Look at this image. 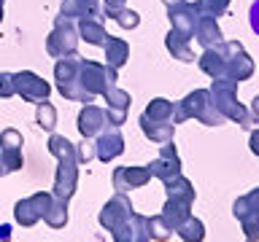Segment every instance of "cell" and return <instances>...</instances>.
<instances>
[{
    "instance_id": "obj_1",
    "label": "cell",
    "mask_w": 259,
    "mask_h": 242,
    "mask_svg": "<svg viewBox=\"0 0 259 242\" xmlns=\"http://www.w3.org/2000/svg\"><path fill=\"white\" fill-rule=\"evenodd\" d=\"M208 92H210V100H213L216 110L222 113L227 121H238V127H243V129H254V124H259V118L254 113L238 102V81L213 78V84H210Z\"/></svg>"
},
{
    "instance_id": "obj_2",
    "label": "cell",
    "mask_w": 259,
    "mask_h": 242,
    "mask_svg": "<svg viewBox=\"0 0 259 242\" xmlns=\"http://www.w3.org/2000/svg\"><path fill=\"white\" fill-rule=\"evenodd\" d=\"M189 118H197L200 124H205V127L227 124V118L216 110L208 89H194V92H189L184 100L176 102V124H184V121H189Z\"/></svg>"
},
{
    "instance_id": "obj_3",
    "label": "cell",
    "mask_w": 259,
    "mask_h": 242,
    "mask_svg": "<svg viewBox=\"0 0 259 242\" xmlns=\"http://www.w3.org/2000/svg\"><path fill=\"white\" fill-rule=\"evenodd\" d=\"M81 56H60L54 65V81H57V92L70 102H95V97L81 86Z\"/></svg>"
},
{
    "instance_id": "obj_4",
    "label": "cell",
    "mask_w": 259,
    "mask_h": 242,
    "mask_svg": "<svg viewBox=\"0 0 259 242\" xmlns=\"http://www.w3.org/2000/svg\"><path fill=\"white\" fill-rule=\"evenodd\" d=\"M216 48L222 54V68H224L222 78H232L240 84V81H248L254 76V59L243 48L240 40H222V43H216Z\"/></svg>"
},
{
    "instance_id": "obj_5",
    "label": "cell",
    "mask_w": 259,
    "mask_h": 242,
    "mask_svg": "<svg viewBox=\"0 0 259 242\" xmlns=\"http://www.w3.org/2000/svg\"><path fill=\"white\" fill-rule=\"evenodd\" d=\"M78 40H81V35H78L76 22L62 19V16L57 14L54 30L49 32V38H46V54L54 56V59H60V56H70V54H76Z\"/></svg>"
},
{
    "instance_id": "obj_6",
    "label": "cell",
    "mask_w": 259,
    "mask_h": 242,
    "mask_svg": "<svg viewBox=\"0 0 259 242\" xmlns=\"http://www.w3.org/2000/svg\"><path fill=\"white\" fill-rule=\"evenodd\" d=\"M232 215L238 218L243 234L248 242H259V189H251L248 194L235 199Z\"/></svg>"
},
{
    "instance_id": "obj_7",
    "label": "cell",
    "mask_w": 259,
    "mask_h": 242,
    "mask_svg": "<svg viewBox=\"0 0 259 242\" xmlns=\"http://www.w3.org/2000/svg\"><path fill=\"white\" fill-rule=\"evenodd\" d=\"M119 70H113L108 68V65H103V62H92V59H81V86L87 89L92 97H100L108 86H113L119 81L116 76Z\"/></svg>"
},
{
    "instance_id": "obj_8",
    "label": "cell",
    "mask_w": 259,
    "mask_h": 242,
    "mask_svg": "<svg viewBox=\"0 0 259 242\" xmlns=\"http://www.w3.org/2000/svg\"><path fill=\"white\" fill-rule=\"evenodd\" d=\"M52 199H54L52 191H38V194H30V197L19 199V202L14 205V218H16V223L24 226V229L35 226L40 218L46 215V210H49V205H52Z\"/></svg>"
},
{
    "instance_id": "obj_9",
    "label": "cell",
    "mask_w": 259,
    "mask_h": 242,
    "mask_svg": "<svg viewBox=\"0 0 259 242\" xmlns=\"http://www.w3.org/2000/svg\"><path fill=\"white\" fill-rule=\"evenodd\" d=\"M200 14H202L200 0H194V3H192V0H181V3L170 6V8H167L170 30L181 32L184 38H189V40H192V35H194V24H197Z\"/></svg>"
},
{
    "instance_id": "obj_10",
    "label": "cell",
    "mask_w": 259,
    "mask_h": 242,
    "mask_svg": "<svg viewBox=\"0 0 259 242\" xmlns=\"http://www.w3.org/2000/svg\"><path fill=\"white\" fill-rule=\"evenodd\" d=\"M14 89H16V94H19L24 102H35V105L49 100V94H52L49 81H44L38 73H32V70L14 73Z\"/></svg>"
},
{
    "instance_id": "obj_11",
    "label": "cell",
    "mask_w": 259,
    "mask_h": 242,
    "mask_svg": "<svg viewBox=\"0 0 259 242\" xmlns=\"http://www.w3.org/2000/svg\"><path fill=\"white\" fill-rule=\"evenodd\" d=\"M57 175H54V199H62V202H70V197L76 194L78 189V159L76 156H68V159H57Z\"/></svg>"
},
{
    "instance_id": "obj_12",
    "label": "cell",
    "mask_w": 259,
    "mask_h": 242,
    "mask_svg": "<svg viewBox=\"0 0 259 242\" xmlns=\"http://www.w3.org/2000/svg\"><path fill=\"white\" fill-rule=\"evenodd\" d=\"M146 169L151 172V177H159L162 183L170 180V177H176V175H181V156H178L173 140L159 145L157 159H154L151 164H146Z\"/></svg>"
},
{
    "instance_id": "obj_13",
    "label": "cell",
    "mask_w": 259,
    "mask_h": 242,
    "mask_svg": "<svg viewBox=\"0 0 259 242\" xmlns=\"http://www.w3.org/2000/svg\"><path fill=\"white\" fill-rule=\"evenodd\" d=\"M111 237H113V242H149L151 239V218L133 213L127 221H121L111 231Z\"/></svg>"
},
{
    "instance_id": "obj_14",
    "label": "cell",
    "mask_w": 259,
    "mask_h": 242,
    "mask_svg": "<svg viewBox=\"0 0 259 242\" xmlns=\"http://www.w3.org/2000/svg\"><path fill=\"white\" fill-rule=\"evenodd\" d=\"M133 213H135V207H133V202L127 199V194L116 191V194H113V197L103 205L100 215H97V221H100V226H103L105 231H113L121 221H127Z\"/></svg>"
},
{
    "instance_id": "obj_15",
    "label": "cell",
    "mask_w": 259,
    "mask_h": 242,
    "mask_svg": "<svg viewBox=\"0 0 259 242\" xmlns=\"http://www.w3.org/2000/svg\"><path fill=\"white\" fill-rule=\"evenodd\" d=\"M124 153V135H121V127L116 124H108L100 135L95 137V156L108 164V161L119 159Z\"/></svg>"
},
{
    "instance_id": "obj_16",
    "label": "cell",
    "mask_w": 259,
    "mask_h": 242,
    "mask_svg": "<svg viewBox=\"0 0 259 242\" xmlns=\"http://www.w3.org/2000/svg\"><path fill=\"white\" fill-rule=\"evenodd\" d=\"M100 97L105 100V116H108V124L121 127V124L127 121L130 105H133V97H130V92H124V89H119L116 84H113V86L105 89Z\"/></svg>"
},
{
    "instance_id": "obj_17",
    "label": "cell",
    "mask_w": 259,
    "mask_h": 242,
    "mask_svg": "<svg viewBox=\"0 0 259 242\" xmlns=\"http://www.w3.org/2000/svg\"><path fill=\"white\" fill-rule=\"evenodd\" d=\"M60 16L70 22H81V19H105L103 3L100 0H62L60 3Z\"/></svg>"
},
{
    "instance_id": "obj_18",
    "label": "cell",
    "mask_w": 259,
    "mask_h": 242,
    "mask_svg": "<svg viewBox=\"0 0 259 242\" xmlns=\"http://www.w3.org/2000/svg\"><path fill=\"white\" fill-rule=\"evenodd\" d=\"M76 127H78L81 137H97L105 127H108V116H105V108L87 102L84 108H81L78 118H76Z\"/></svg>"
},
{
    "instance_id": "obj_19",
    "label": "cell",
    "mask_w": 259,
    "mask_h": 242,
    "mask_svg": "<svg viewBox=\"0 0 259 242\" xmlns=\"http://www.w3.org/2000/svg\"><path fill=\"white\" fill-rule=\"evenodd\" d=\"M151 180V172L143 167H116L113 169V177H111V183H113V189L121 191V194H127V191H133V189H143L146 183Z\"/></svg>"
},
{
    "instance_id": "obj_20",
    "label": "cell",
    "mask_w": 259,
    "mask_h": 242,
    "mask_svg": "<svg viewBox=\"0 0 259 242\" xmlns=\"http://www.w3.org/2000/svg\"><path fill=\"white\" fill-rule=\"evenodd\" d=\"M192 38L197 40L202 48H210V46L222 43L224 35H222V27H219V19L202 11L200 19H197V24H194V35H192Z\"/></svg>"
},
{
    "instance_id": "obj_21",
    "label": "cell",
    "mask_w": 259,
    "mask_h": 242,
    "mask_svg": "<svg viewBox=\"0 0 259 242\" xmlns=\"http://www.w3.org/2000/svg\"><path fill=\"white\" fill-rule=\"evenodd\" d=\"M192 205L194 202H189V199H178V197H167L165 199V207H162V221L167 223V229L170 231H176L178 226H181L186 218L192 215Z\"/></svg>"
},
{
    "instance_id": "obj_22",
    "label": "cell",
    "mask_w": 259,
    "mask_h": 242,
    "mask_svg": "<svg viewBox=\"0 0 259 242\" xmlns=\"http://www.w3.org/2000/svg\"><path fill=\"white\" fill-rule=\"evenodd\" d=\"M105 65L113 70H119V68H124V65L130 62V43L124 38H113L108 35V40H105Z\"/></svg>"
},
{
    "instance_id": "obj_23",
    "label": "cell",
    "mask_w": 259,
    "mask_h": 242,
    "mask_svg": "<svg viewBox=\"0 0 259 242\" xmlns=\"http://www.w3.org/2000/svg\"><path fill=\"white\" fill-rule=\"evenodd\" d=\"M141 116L151 118V121H162V124H176V102L165 100V97H154Z\"/></svg>"
},
{
    "instance_id": "obj_24",
    "label": "cell",
    "mask_w": 259,
    "mask_h": 242,
    "mask_svg": "<svg viewBox=\"0 0 259 242\" xmlns=\"http://www.w3.org/2000/svg\"><path fill=\"white\" fill-rule=\"evenodd\" d=\"M165 48L173 54V59H178V62H184V65L194 62V51H192V46H189V38H184L181 32L170 30L167 35H165Z\"/></svg>"
},
{
    "instance_id": "obj_25",
    "label": "cell",
    "mask_w": 259,
    "mask_h": 242,
    "mask_svg": "<svg viewBox=\"0 0 259 242\" xmlns=\"http://www.w3.org/2000/svg\"><path fill=\"white\" fill-rule=\"evenodd\" d=\"M138 124H141V132L149 137L151 143H167V140H173V132H176V124H162V121H151V118H146L141 116L138 118Z\"/></svg>"
},
{
    "instance_id": "obj_26",
    "label": "cell",
    "mask_w": 259,
    "mask_h": 242,
    "mask_svg": "<svg viewBox=\"0 0 259 242\" xmlns=\"http://www.w3.org/2000/svg\"><path fill=\"white\" fill-rule=\"evenodd\" d=\"M76 27H78V35L87 40L89 46H105V40H108V32H105V24L103 19H81L76 22Z\"/></svg>"
},
{
    "instance_id": "obj_27",
    "label": "cell",
    "mask_w": 259,
    "mask_h": 242,
    "mask_svg": "<svg viewBox=\"0 0 259 242\" xmlns=\"http://www.w3.org/2000/svg\"><path fill=\"white\" fill-rule=\"evenodd\" d=\"M176 234H178L184 242H202V239H205V223H202L200 218L189 215V218H186V221L176 229Z\"/></svg>"
},
{
    "instance_id": "obj_28",
    "label": "cell",
    "mask_w": 259,
    "mask_h": 242,
    "mask_svg": "<svg viewBox=\"0 0 259 242\" xmlns=\"http://www.w3.org/2000/svg\"><path fill=\"white\" fill-rule=\"evenodd\" d=\"M44 221L52 226V229H65V226H68V202L52 199V205H49Z\"/></svg>"
},
{
    "instance_id": "obj_29",
    "label": "cell",
    "mask_w": 259,
    "mask_h": 242,
    "mask_svg": "<svg viewBox=\"0 0 259 242\" xmlns=\"http://www.w3.org/2000/svg\"><path fill=\"white\" fill-rule=\"evenodd\" d=\"M35 124L40 129H46V132H54V127H57V110H54V105L44 100V102H38V108H35Z\"/></svg>"
},
{
    "instance_id": "obj_30",
    "label": "cell",
    "mask_w": 259,
    "mask_h": 242,
    "mask_svg": "<svg viewBox=\"0 0 259 242\" xmlns=\"http://www.w3.org/2000/svg\"><path fill=\"white\" fill-rule=\"evenodd\" d=\"M108 19H113L121 30H135L138 24H141V16H138V11H133V8H127V6H121L119 11H113Z\"/></svg>"
},
{
    "instance_id": "obj_31",
    "label": "cell",
    "mask_w": 259,
    "mask_h": 242,
    "mask_svg": "<svg viewBox=\"0 0 259 242\" xmlns=\"http://www.w3.org/2000/svg\"><path fill=\"white\" fill-rule=\"evenodd\" d=\"M76 156H78V164H89L95 156V137H81V143H76Z\"/></svg>"
},
{
    "instance_id": "obj_32",
    "label": "cell",
    "mask_w": 259,
    "mask_h": 242,
    "mask_svg": "<svg viewBox=\"0 0 259 242\" xmlns=\"http://www.w3.org/2000/svg\"><path fill=\"white\" fill-rule=\"evenodd\" d=\"M230 3H232V0H200V8L205 14H210V16H216V19H219V16H224L227 11H230Z\"/></svg>"
},
{
    "instance_id": "obj_33",
    "label": "cell",
    "mask_w": 259,
    "mask_h": 242,
    "mask_svg": "<svg viewBox=\"0 0 259 242\" xmlns=\"http://www.w3.org/2000/svg\"><path fill=\"white\" fill-rule=\"evenodd\" d=\"M0 148H22V135L16 129H3L0 132Z\"/></svg>"
},
{
    "instance_id": "obj_34",
    "label": "cell",
    "mask_w": 259,
    "mask_h": 242,
    "mask_svg": "<svg viewBox=\"0 0 259 242\" xmlns=\"http://www.w3.org/2000/svg\"><path fill=\"white\" fill-rule=\"evenodd\" d=\"M167 237H170V229L162 221V215H151V239H167Z\"/></svg>"
},
{
    "instance_id": "obj_35",
    "label": "cell",
    "mask_w": 259,
    "mask_h": 242,
    "mask_svg": "<svg viewBox=\"0 0 259 242\" xmlns=\"http://www.w3.org/2000/svg\"><path fill=\"white\" fill-rule=\"evenodd\" d=\"M16 89H14V73H0V100H8L14 97Z\"/></svg>"
},
{
    "instance_id": "obj_36",
    "label": "cell",
    "mask_w": 259,
    "mask_h": 242,
    "mask_svg": "<svg viewBox=\"0 0 259 242\" xmlns=\"http://www.w3.org/2000/svg\"><path fill=\"white\" fill-rule=\"evenodd\" d=\"M248 24H251V30L259 35V0H254L251 8H248Z\"/></svg>"
},
{
    "instance_id": "obj_37",
    "label": "cell",
    "mask_w": 259,
    "mask_h": 242,
    "mask_svg": "<svg viewBox=\"0 0 259 242\" xmlns=\"http://www.w3.org/2000/svg\"><path fill=\"white\" fill-rule=\"evenodd\" d=\"M103 3V11H105V16H111L113 11H119L121 6H127V0H100Z\"/></svg>"
},
{
    "instance_id": "obj_38",
    "label": "cell",
    "mask_w": 259,
    "mask_h": 242,
    "mask_svg": "<svg viewBox=\"0 0 259 242\" xmlns=\"http://www.w3.org/2000/svg\"><path fill=\"white\" fill-rule=\"evenodd\" d=\"M248 148L254 156H259V129H251V137H248Z\"/></svg>"
},
{
    "instance_id": "obj_39",
    "label": "cell",
    "mask_w": 259,
    "mask_h": 242,
    "mask_svg": "<svg viewBox=\"0 0 259 242\" xmlns=\"http://www.w3.org/2000/svg\"><path fill=\"white\" fill-rule=\"evenodd\" d=\"M0 239H11V226H8V223L0 226Z\"/></svg>"
},
{
    "instance_id": "obj_40",
    "label": "cell",
    "mask_w": 259,
    "mask_h": 242,
    "mask_svg": "<svg viewBox=\"0 0 259 242\" xmlns=\"http://www.w3.org/2000/svg\"><path fill=\"white\" fill-rule=\"evenodd\" d=\"M251 113H254V116L259 118V94L254 97V100H251Z\"/></svg>"
},
{
    "instance_id": "obj_41",
    "label": "cell",
    "mask_w": 259,
    "mask_h": 242,
    "mask_svg": "<svg viewBox=\"0 0 259 242\" xmlns=\"http://www.w3.org/2000/svg\"><path fill=\"white\" fill-rule=\"evenodd\" d=\"M165 3V8H170V6H176V3H181V0H162Z\"/></svg>"
},
{
    "instance_id": "obj_42",
    "label": "cell",
    "mask_w": 259,
    "mask_h": 242,
    "mask_svg": "<svg viewBox=\"0 0 259 242\" xmlns=\"http://www.w3.org/2000/svg\"><path fill=\"white\" fill-rule=\"evenodd\" d=\"M3 175H8V169H6V164H3V159H0V177Z\"/></svg>"
},
{
    "instance_id": "obj_43",
    "label": "cell",
    "mask_w": 259,
    "mask_h": 242,
    "mask_svg": "<svg viewBox=\"0 0 259 242\" xmlns=\"http://www.w3.org/2000/svg\"><path fill=\"white\" fill-rule=\"evenodd\" d=\"M3 11H6V0H0V22H3Z\"/></svg>"
}]
</instances>
